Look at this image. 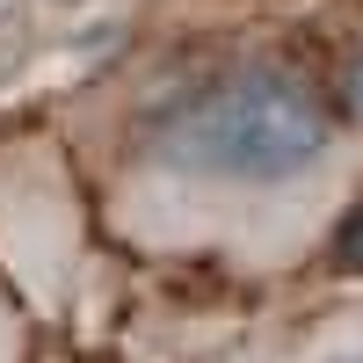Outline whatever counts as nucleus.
Returning a JSON list of instances; mask_svg holds the SVG:
<instances>
[{
	"label": "nucleus",
	"mask_w": 363,
	"mask_h": 363,
	"mask_svg": "<svg viewBox=\"0 0 363 363\" xmlns=\"http://www.w3.org/2000/svg\"><path fill=\"white\" fill-rule=\"evenodd\" d=\"M327 145H335V124L320 95L284 66H225L145 109V153L160 167L240 182V189L306 182L327 160Z\"/></svg>",
	"instance_id": "1"
},
{
	"label": "nucleus",
	"mask_w": 363,
	"mask_h": 363,
	"mask_svg": "<svg viewBox=\"0 0 363 363\" xmlns=\"http://www.w3.org/2000/svg\"><path fill=\"white\" fill-rule=\"evenodd\" d=\"M342 102H349V109L363 116V51L349 58V73H342Z\"/></svg>",
	"instance_id": "2"
},
{
	"label": "nucleus",
	"mask_w": 363,
	"mask_h": 363,
	"mask_svg": "<svg viewBox=\"0 0 363 363\" xmlns=\"http://www.w3.org/2000/svg\"><path fill=\"white\" fill-rule=\"evenodd\" d=\"M342 262H363V218H349V233H342Z\"/></svg>",
	"instance_id": "3"
},
{
	"label": "nucleus",
	"mask_w": 363,
	"mask_h": 363,
	"mask_svg": "<svg viewBox=\"0 0 363 363\" xmlns=\"http://www.w3.org/2000/svg\"><path fill=\"white\" fill-rule=\"evenodd\" d=\"M327 363H363V356H356V349H349V356H327Z\"/></svg>",
	"instance_id": "4"
}]
</instances>
